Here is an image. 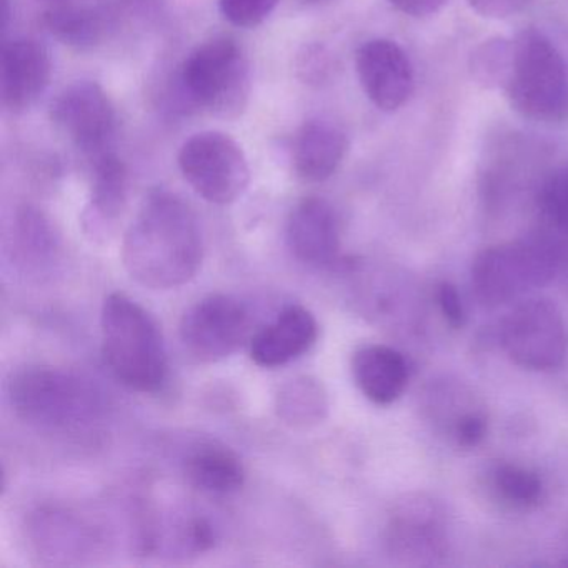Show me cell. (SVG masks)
<instances>
[{"mask_svg": "<svg viewBox=\"0 0 568 568\" xmlns=\"http://www.w3.org/2000/svg\"><path fill=\"white\" fill-rule=\"evenodd\" d=\"M204 261L201 225L187 202L168 191L149 194L125 232L122 264L152 291L189 284Z\"/></svg>", "mask_w": 568, "mask_h": 568, "instance_id": "cell-1", "label": "cell"}, {"mask_svg": "<svg viewBox=\"0 0 568 568\" xmlns=\"http://www.w3.org/2000/svg\"><path fill=\"white\" fill-rule=\"evenodd\" d=\"M14 414L38 430L78 435L104 420L108 402L84 375L51 365L18 368L8 382Z\"/></svg>", "mask_w": 568, "mask_h": 568, "instance_id": "cell-2", "label": "cell"}, {"mask_svg": "<svg viewBox=\"0 0 568 568\" xmlns=\"http://www.w3.org/2000/svg\"><path fill=\"white\" fill-rule=\"evenodd\" d=\"M102 355L129 390L155 394L169 375L168 347L158 321L138 301L112 292L101 312Z\"/></svg>", "mask_w": 568, "mask_h": 568, "instance_id": "cell-3", "label": "cell"}, {"mask_svg": "<svg viewBox=\"0 0 568 568\" xmlns=\"http://www.w3.org/2000/svg\"><path fill=\"white\" fill-rule=\"evenodd\" d=\"M567 275L568 235L547 227L481 252L471 267V285L481 304L498 307Z\"/></svg>", "mask_w": 568, "mask_h": 568, "instance_id": "cell-4", "label": "cell"}, {"mask_svg": "<svg viewBox=\"0 0 568 568\" xmlns=\"http://www.w3.org/2000/svg\"><path fill=\"white\" fill-rule=\"evenodd\" d=\"M505 94L511 108L535 122L568 119V69L557 45L535 28L514 39V61Z\"/></svg>", "mask_w": 568, "mask_h": 568, "instance_id": "cell-5", "label": "cell"}, {"mask_svg": "<svg viewBox=\"0 0 568 568\" xmlns=\"http://www.w3.org/2000/svg\"><path fill=\"white\" fill-rule=\"evenodd\" d=\"M179 91L195 108L237 114L248 95V65L241 45L215 38L195 48L182 62Z\"/></svg>", "mask_w": 568, "mask_h": 568, "instance_id": "cell-6", "label": "cell"}, {"mask_svg": "<svg viewBox=\"0 0 568 568\" xmlns=\"http://www.w3.org/2000/svg\"><path fill=\"white\" fill-rule=\"evenodd\" d=\"M178 162L187 184L211 204H232L251 182L244 151L224 132L192 135L179 151Z\"/></svg>", "mask_w": 568, "mask_h": 568, "instance_id": "cell-7", "label": "cell"}, {"mask_svg": "<svg viewBox=\"0 0 568 568\" xmlns=\"http://www.w3.org/2000/svg\"><path fill=\"white\" fill-rule=\"evenodd\" d=\"M500 342L508 357L520 367L555 371L567 357V322L550 301H527L501 322Z\"/></svg>", "mask_w": 568, "mask_h": 568, "instance_id": "cell-8", "label": "cell"}, {"mask_svg": "<svg viewBox=\"0 0 568 568\" xmlns=\"http://www.w3.org/2000/svg\"><path fill=\"white\" fill-rule=\"evenodd\" d=\"M251 312L239 298L211 294L182 315L179 325L182 347L202 364L232 357L251 335Z\"/></svg>", "mask_w": 568, "mask_h": 568, "instance_id": "cell-9", "label": "cell"}, {"mask_svg": "<svg viewBox=\"0 0 568 568\" xmlns=\"http://www.w3.org/2000/svg\"><path fill=\"white\" fill-rule=\"evenodd\" d=\"M51 121L69 142L85 154L108 151L115 132V108L98 82H75L52 101Z\"/></svg>", "mask_w": 568, "mask_h": 568, "instance_id": "cell-10", "label": "cell"}, {"mask_svg": "<svg viewBox=\"0 0 568 568\" xmlns=\"http://www.w3.org/2000/svg\"><path fill=\"white\" fill-rule=\"evenodd\" d=\"M358 81L375 108L395 112L414 92V65L407 52L388 39H372L355 55Z\"/></svg>", "mask_w": 568, "mask_h": 568, "instance_id": "cell-11", "label": "cell"}, {"mask_svg": "<svg viewBox=\"0 0 568 568\" xmlns=\"http://www.w3.org/2000/svg\"><path fill=\"white\" fill-rule=\"evenodd\" d=\"M388 551L405 561L430 564L447 551V535L437 505L417 497L398 505L385 530Z\"/></svg>", "mask_w": 568, "mask_h": 568, "instance_id": "cell-12", "label": "cell"}, {"mask_svg": "<svg viewBox=\"0 0 568 568\" xmlns=\"http://www.w3.org/2000/svg\"><path fill=\"white\" fill-rule=\"evenodd\" d=\"M288 251L302 264L327 267L341 252V222L337 212L322 197H305L287 219Z\"/></svg>", "mask_w": 568, "mask_h": 568, "instance_id": "cell-13", "label": "cell"}, {"mask_svg": "<svg viewBox=\"0 0 568 568\" xmlns=\"http://www.w3.org/2000/svg\"><path fill=\"white\" fill-rule=\"evenodd\" d=\"M0 72L2 104L18 114L31 109L48 89L51 58L38 41L14 39L4 44Z\"/></svg>", "mask_w": 568, "mask_h": 568, "instance_id": "cell-14", "label": "cell"}, {"mask_svg": "<svg viewBox=\"0 0 568 568\" xmlns=\"http://www.w3.org/2000/svg\"><path fill=\"white\" fill-rule=\"evenodd\" d=\"M317 338L314 314L302 305H288L251 338V358L258 367H282L307 354Z\"/></svg>", "mask_w": 568, "mask_h": 568, "instance_id": "cell-15", "label": "cell"}, {"mask_svg": "<svg viewBox=\"0 0 568 568\" xmlns=\"http://www.w3.org/2000/svg\"><path fill=\"white\" fill-rule=\"evenodd\" d=\"M32 541L44 557L79 558L95 554L101 535L85 518L68 510L41 508L31 518Z\"/></svg>", "mask_w": 568, "mask_h": 568, "instance_id": "cell-16", "label": "cell"}, {"mask_svg": "<svg viewBox=\"0 0 568 568\" xmlns=\"http://www.w3.org/2000/svg\"><path fill=\"white\" fill-rule=\"evenodd\" d=\"M347 149V135L337 125L322 119L305 122L292 148L295 174L308 184L327 181L341 168Z\"/></svg>", "mask_w": 568, "mask_h": 568, "instance_id": "cell-17", "label": "cell"}, {"mask_svg": "<svg viewBox=\"0 0 568 568\" xmlns=\"http://www.w3.org/2000/svg\"><path fill=\"white\" fill-rule=\"evenodd\" d=\"M352 375L358 390L375 405H390L407 388L410 368L400 352L387 345L368 344L355 351Z\"/></svg>", "mask_w": 568, "mask_h": 568, "instance_id": "cell-18", "label": "cell"}, {"mask_svg": "<svg viewBox=\"0 0 568 568\" xmlns=\"http://www.w3.org/2000/svg\"><path fill=\"white\" fill-rule=\"evenodd\" d=\"M184 474L192 487L215 497L237 494L247 477L239 455L219 445H202L192 452L185 460Z\"/></svg>", "mask_w": 568, "mask_h": 568, "instance_id": "cell-19", "label": "cell"}, {"mask_svg": "<svg viewBox=\"0 0 568 568\" xmlns=\"http://www.w3.org/2000/svg\"><path fill=\"white\" fill-rule=\"evenodd\" d=\"M275 412L282 424L295 430H308L322 424L328 414V397L324 385L314 377H297L285 382L275 395Z\"/></svg>", "mask_w": 568, "mask_h": 568, "instance_id": "cell-20", "label": "cell"}, {"mask_svg": "<svg viewBox=\"0 0 568 568\" xmlns=\"http://www.w3.org/2000/svg\"><path fill=\"white\" fill-rule=\"evenodd\" d=\"M12 251L18 264L28 271L42 272L54 264L58 258L59 241L41 212L31 207L19 212L12 237Z\"/></svg>", "mask_w": 568, "mask_h": 568, "instance_id": "cell-21", "label": "cell"}, {"mask_svg": "<svg viewBox=\"0 0 568 568\" xmlns=\"http://www.w3.org/2000/svg\"><path fill=\"white\" fill-rule=\"evenodd\" d=\"M128 202V169L124 162L105 151L92 158L91 212L102 224H112Z\"/></svg>", "mask_w": 568, "mask_h": 568, "instance_id": "cell-22", "label": "cell"}, {"mask_svg": "<svg viewBox=\"0 0 568 568\" xmlns=\"http://www.w3.org/2000/svg\"><path fill=\"white\" fill-rule=\"evenodd\" d=\"M49 32L64 44L84 49L101 41L104 24L94 11L82 8H55L44 18Z\"/></svg>", "mask_w": 568, "mask_h": 568, "instance_id": "cell-23", "label": "cell"}, {"mask_svg": "<svg viewBox=\"0 0 568 568\" xmlns=\"http://www.w3.org/2000/svg\"><path fill=\"white\" fill-rule=\"evenodd\" d=\"M511 61H514V41L494 38L475 48L468 68H470L471 79L481 88L504 91L510 78Z\"/></svg>", "mask_w": 568, "mask_h": 568, "instance_id": "cell-24", "label": "cell"}, {"mask_svg": "<svg viewBox=\"0 0 568 568\" xmlns=\"http://www.w3.org/2000/svg\"><path fill=\"white\" fill-rule=\"evenodd\" d=\"M491 485L501 501L520 510L535 507L544 495L540 477L518 465L505 464L495 468Z\"/></svg>", "mask_w": 568, "mask_h": 568, "instance_id": "cell-25", "label": "cell"}, {"mask_svg": "<svg viewBox=\"0 0 568 568\" xmlns=\"http://www.w3.org/2000/svg\"><path fill=\"white\" fill-rule=\"evenodd\" d=\"M538 205L547 227L568 235V168L557 169L545 179Z\"/></svg>", "mask_w": 568, "mask_h": 568, "instance_id": "cell-26", "label": "cell"}, {"mask_svg": "<svg viewBox=\"0 0 568 568\" xmlns=\"http://www.w3.org/2000/svg\"><path fill=\"white\" fill-rule=\"evenodd\" d=\"M277 4L278 0H219V9L225 21L242 29L261 26Z\"/></svg>", "mask_w": 568, "mask_h": 568, "instance_id": "cell-27", "label": "cell"}, {"mask_svg": "<svg viewBox=\"0 0 568 568\" xmlns=\"http://www.w3.org/2000/svg\"><path fill=\"white\" fill-rule=\"evenodd\" d=\"M452 432H454L455 440L462 447H477L487 435V418L478 412H467L455 422Z\"/></svg>", "mask_w": 568, "mask_h": 568, "instance_id": "cell-28", "label": "cell"}, {"mask_svg": "<svg viewBox=\"0 0 568 568\" xmlns=\"http://www.w3.org/2000/svg\"><path fill=\"white\" fill-rule=\"evenodd\" d=\"M534 0H467L471 11L477 12L481 18L508 19L511 16L520 14Z\"/></svg>", "mask_w": 568, "mask_h": 568, "instance_id": "cell-29", "label": "cell"}, {"mask_svg": "<svg viewBox=\"0 0 568 568\" xmlns=\"http://www.w3.org/2000/svg\"><path fill=\"white\" fill-rule=\"evenodd\" d=\"M437 298L438 307H440L445 321L454 328L464 327L465 308L457 288L448 284V282H444V284H440V287H438Z\"/></svg>", "mask_w": 568, "mask_h": 568, "instance_id": "cell-30", "label": "cell"}, {"mask_svg": "<svg viewBox=\"0 0 568 568\" xmlns=\"http://www.w3.org/2000/svg\"><path fill=\"white\" fill-rule=\"evenodd\" d=\"M388 2L402 14L424 19L440 12L450 0H388Z\"/></svg>", "mask_w": 568, "mask_h": 568, "instance_id": "cell-31", "label": "cell"}, {"mask_svg": "<svg viewBox=\"0 0 568 568\" xmlns=\"http://www.w3.org/2000/svg\"><path fill=\"white\" fill-rule=\"evenodd\" d=\"M305 4H324V2H328V0H302Z\"/></svg>", "mask_w": 568, "mask_h": 568, "instance_id": "cell-32", "label": "cell"}, {"mask_svg": "<svg viewBox=\"0 0 568 568\" xmlns=\"http://www.w3.org/2000/svg\"><path fill=\"white\" fill-rule=\"evenodd\" d=\"M565 564H567V565H568V561H565Z\"/></svg>", "mask_w": 568, "mask_h": 568, "instance_id": "cell-33", "label": "cell"}]
</instances>
